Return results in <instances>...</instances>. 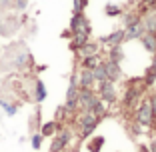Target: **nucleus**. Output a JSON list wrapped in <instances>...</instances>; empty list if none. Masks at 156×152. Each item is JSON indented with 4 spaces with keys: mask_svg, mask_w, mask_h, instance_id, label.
Listing matches in <instances>:
<instances>
[{
    "mask_svg": "<svg viewBox=\"0 0 156 152\" xmlns=\"http://www.w3.org/2000/svg\"><path fill=\"white\" fill-rule=\"evenodd\" d=\"M70 28H72V32H88V34H90V26H88V22L84 20L82 12H74L72 22H70Z\"/></svg>",
    "mask_w": 156,
    "mask_h": 152,
    "instance_id": "nucleus-2",
    "label": "nucleus"
},
{
    "mask_svg": "<svg viewBox=\"0 0 156 152\" xmlns=\"http://www.w3.org/2000/svg\"><path fill=\"white\" fill-rule=\"evenodd\" d=\"M154 78H156V70L150 68V70H148V74H146V84H152V82H154Z\"/></svg>",
    "mask_w": 156,
    "mask_h": 152,
    "instance_id": "nucleus-23",
    "label": "nucleus"
},
{
    "mask_svg": "<svg viewBox=\"0 0 156 152\" xmlns=\"http://www.w3.org/2000/svg\"><path fill=\"white\" fill-rule=\"evenodd\" d=\"M92 114H94V116H100V114H104V112H106V106L104 104H102V102H94V106H92Z\"/></svg>",
    "mask_w": 156,
    "mask_h": 152,
    "instance_id": "nucleus-15",
    "label": "nucleus"
},
{
    "mask_svg": "<svg viewBox=\"0 0 156 152\" xmlns=\"http://www.w3.org/2000/svg\"><path fill=\"white\" fill-rule=\"evenodd\" d=\"M94 82V74H92V70H84L82 74H80V88H90V84Z\"/></svg>",
    "mask_w": 156,
    "mask_h": 152,
    "instance_id": "nucleus-9",
    "label": "nucleus"
},
{
    "mask_svg": "<svg viewBox=\"0 0 156 152\" xmlns=\"http://www.w3.org/2000/svg\"><path fill=\"white\" fill-rule=\"evenodd\" d=\"M0 28H2V18H0Z\"/></svg>",
    "mask_w": 156,
    "mask_h": 152,
    "instance_id": "nucleus-30",
    "label": "nucleus"
},
{
    "mask_svg": "<svg viewBox=\"0 0 156 152\" xmlns=\"http://www.w3.org/2000/svg\"><path fill=\"white\" fill-rule=\"evenodd\" d=\"M88 4V0H74V12H82V8Z\"/></svg>",
    "mask_w": 156,
    "mask_h": 152,
    "instance_id": "nucleus-18",
    "label": "nucleus"
},
{
    "mask_svg": "<svg viewBox=\"0 0 156 152\" xmlns=\"http://www.w3.org/2000/svg\"><path fill=\"white\" fill-rule=\"evenodd\" d=\"M84 66H86L88 70H92V68H96V58H94V56H88V58L84 60Z\"/></svg>",
    "mask_w": 156,
    "mask_h": 152,
    "instance_id": "nucleus-19",
    "label": "nucleus"
},
{
    "mask_svg": "<svg viewBox=\"0 0 156 152\" xmlns=\"http://www.w3.org/2000/svg\"><path fill=\"white\" fill-rule=\"evenodd\" d=\"M118 60H122V50H120V46H114L112 48V62H118Z\"/></svg>",
    "mask_w": 156,
    "mask_h": 152,
    "instance_id": "nucleus-17",
    "label": "nucleus"
},
{
    "mask_svg": "<svg viewBox=\"0 0 156 152\" xmlns=\"http://www.w3.org/2000/svg\"><path fill=\"white\" fill-rule=\"evenodd\" d=\"M40 144H42V134H34V136H32V146L40 148Z\"/></svg>",
    "mask_w": 156,
    "mask_h": 152,
    "instance_id": "nucleus-22",
    "label": "nucleus"
},
{
    "mask_svg": "<svg viewBox=\"0 0 156 152\" xmlns=\"http://www.w3.org/2000/svg\"><path fill=\"white\" fill-rule=\"evenodd\" d=\"M76 100H78V104L82 106L86 112H90V110H92V106H94V102H96V96H94V94H92L88 88H82Z\"/></svg>",
    "mask_w": 156,
    "mask_h": 152,
    "instance_id": "nucleus-1",
    "label": "nucleus"
},
{
    "mask_svg": "<svg viewBox=\"0 0 156 152\" xmlns=\"http://www.w3.org/2000/svg\"><path fill=\"white\" fill-rule=\"evenodd\" d=\"M68 140H70V134H68V132H62L60 136H56V138H54L50 150H52V152H60L62 148L66 146V144H68Z\"/></svg>",
    "mask_w": 156,
    "mask_h": 152,
    "instance_id": "nucleus-6",
    "label": "nucleus"
},
{
    "mask_svg": "<svg viewBox=\"0 0 156 152\" xmlns=\"http://www.w3.org/2000/svg\"><path fill=\"white\" fill-rule=\"evenodd\" d=\"M100 94H102V98H104L106 102H114L116 100V92H114V88H112L110 82H100Z\"/></svg>",
    "mask_w": 156,
    "mask_h": 152,
    "instance_id": "nucleus-5",
    "label": "nucleus"
},
{
    "mask_svg": "<svg viewBox=\"0 0 156 152\" xmlns=\"http://www.w3.org/2000/svg\"><path fill=\"white\" fill-rule=\"evenodd\" d=\"M140 38H142V44L148 52H156V36L154 34H144Z\"/></svg>",
    "mask_w": 156,
    "mask_h": 152,
    "instance_id": "nucleus-8",
    "label": "nucleus"
},
{
    "mask_svg": "<svg viewBox=\"0 0 156 152\" xmlns=\"http://www.w3.org/2000/svg\"><path fill=\"white\" fill-rule=\"evenodd\" d=\"M136 118H138V122H142V124H148V122H152V108H150V104H148V102L138 108Z\"/></svg>",
    "mask_w": 156,
    "mask_h": 152,
    "instance_id": "nucleus-4",
    "label": "nucleus"
},
{
    "mask_svg": "<svg viewBox=\"0 0 156 152\" xmlns=\"http://www.w3.org/2000/svg\"><path fill=\"white\" fill-rule=\"evenodd\" d=\"M140 36H142V28H140V24H138V22H130L128 30L124 32V38L132 40V38H140Z\"/></svg>",
    "mask_w": 156,
    "mask_h": 152,
    "instance_id": "nucleus-7",
    "label": "nucleus"
},
{
    "mask_svg": "<svg viewBox=\"0 0 156 152\" xmlns=\"http://www.w3.org/2000/svg\"><path fill=\"white\" fill-rule=\"evenodd\" d=\"M106 14H110V16H116V14H120V8L114 4H108L106 6Z\"/></svg>",
    "mask_w": 156,
    "mask_h": 152,
    "instance_id": "nucleus-21",
    "label": "nucleus"
},
{
    "mask_svg": "<svg viewBox=\"0 0 156 152\" xmlns=\"http://www.w3.org/2000/svg\"><path fill=\"white\" fill-rule=\"evenodd\" d=\"M106 74H108V80H116L118 78V62H108L104 64Z\"/></svg>",
    "mask_w": 156,
    "mask_h": 152,
    "instance_id": "nucleus-11",
    "label": "nucleus"
},
{
    "mask_svg": "<svg viewBox=\"0 0 156 152\" xmlns=\"http://www.w3.org/2000/svg\"><path fill=\"white\" fill-rule=\"evenodd\" d=\"M104 42H108V44H112V46H118L120 42L124 40V32L122 30H116V32H112L110 36H106V38H102Z\"/></svg>",
    "mask_w": 156,
    "mask_h": 152,
    "instance_id": "nucleus-10",
    "label": "nucleus"
},
{
    "mask_svg": "<svg viewBox=\"0 0 156 152\" xmlns=\"http://www.w3.org/2000/svg\"><path fill=\"white\" fill-rule=\"evenodd\" d=\"M80 122H82V134H84V136H88V134L94 130V126H96L98 120H96V116L92 114V112H86V114L82 116Z\"/></svg>",
    "mask_w": 156,
    "mask_h": 152,
    "instance_id": "nucleus-3",
    "label": "nucleus"
},
{
    "mask_svg": "<svg viewBox=\"0 0 156 152\" xmlns=\"http://www.w3.org/2000/svg\"><path fill=\"white\" fill-rule=\"evenodd\" d=\"M104 142V138H96L94 142H92V152H98V148H100V144Z\"/></svg>",
    "mask_w": 156,
    "mask_h": 152,
    "instance_id": "nucleus-24",
    "label": "nucleus"
},
{
    "mask_svg": "<svg viewBox=\"0 0 156 152\" xmlns=\"http://www.w3.org/2000/svg\"><path fill=\"white\" fill-rule=\"evenodd\" d=\"M0 106H2V108H4V110L8 112V114H16V110H18L16 106H10L8 102H0Z\"/></svg>",
    "mask_w": 156,
    "mask_h": 152,
    "instance_id": "nucleus-20",
    "label": "nucleus"
},
{
    "mask_svg": "<svg viewBox=\"0 0 156 152\" xmlns=\"http://www.w3.org/2000/svg\"><path fill=\"white\" fill-rule=\"evenodd\" d=\"M92 74H94V80H98V82H106L108 80V74H106L104 66H96V68L92 70Z\"/></svg>",
    "mask_w": 156,
    "mask_h": 152,
    "instance_id": "nucleus-12",
    "label": "nucleus"
},
{
    "mask_svg": "<svg viewBox=\"0 0 156 152\" xmlns=\"http://www.w3.org/2000/svg\"><path fill=\"white\" fill-rule=\"evenodd\" d=\"M94 50H96L94 46H84V54H92Z\"/></svg>",
    "mask_w": 156,
    "mask_h": 152,
    "instance_id": "nucleus-26",
    "label": "nucleus"
},
{
    "mask_svg": "<svg viewBox=\"0 0 156 152\" xmlns=\"http://www.w3.org/2000/svg\"><path fill=\"white\" fill-rule=\"evenodd\" d=\"M146 6H156V0H142Z\"/></svg>",
    "mask_w": 156,
    "mask_h": 152,
    "instance_id": "nucleus-27",
    "label": "nucleus"
},
{
    "mask_svg": "<svg viewBox=\"0 0 156 152\" xmlns=\"http://www.w3.org/2000/svg\"><path fill=\"white\" fill-rule=\"evenodd\" d=\"M44 98H46V88H44V84L38 80V82H36V100L42 102Z\"/></svg>",
    "mask_w": 156,
    "mask_h": 152,
    "instance_id": "nucleus-14",
    "label": "nucleus"
},
{
    "mask_svg": "<svg viewBox=\"0 0 156 152\" xmlns=\"http://www.w3.org/2000/svg\"><path fill=\"white\" fill-rule=\"evenodd\" d=\"M54 130H56V122H48V124L42 126V136H50Z\"/></svg>",
    "mask_w": 156,
    "mask_h": 152,
    "instance_id": "nucleus-16",
    "label": "nucleus"
},
{
    "mask_svg": "<svg viewBox=\"0 0 156 152\" xmlns=\"http://www.w3.org/2000/svg\"><path fill=\"white\" fill-rule=\"evenodd\" d=\"M152 152H156V142H152Z\"/></svg>",
    "mask_w": 156,
    "mask_h": 152,
    "instance_id": "nucleus-28",
    "label": "nucleus"
},
{
    "mask_svg": "<svg viewBox=\"0 0 156 152\" xmlns=\"http://www.w3.org/2000/svg\"><path fill=\"white\" fill-rule=\"evenodd\" d=\"M148 104H150V108H152V114H156V94L152 96V100L148 102Z\"/></svg>",
    "mask_w": 156,
    "mask_h": 152,
    "instance_id": "nucleus-25",
    "label": "nucleus"
},
{
    "mask_svg": "<svg viewBox=\"0 0 156 152\" xmlns=\"http://www.w3.org/2000/svg\"><path fill=\"white\" fill-rule=\"evenodd\" d=\"M152 68L156 70V56H154V62H152Z\"/></svg>",
    "mask_w": 156,
    "mask_h": 152,
    "instance_id": "nucleus-29",
    "label": "nucleus"
},
{
    "mask_svg": "<svg viewBox=\"0 0 156 152\" xmlns=\"http://www.w3.org/2000/svg\"><path fill=\"white\" fill-rule=\"evenodd\" d=\"M88 42V32H74V46H84Z\"/></svg>",
    "mask_w": 156,
    "mask_h": 152,
    "instance_id": "nucleus-13",
    "label": "nucleus"
}]
</instances>
